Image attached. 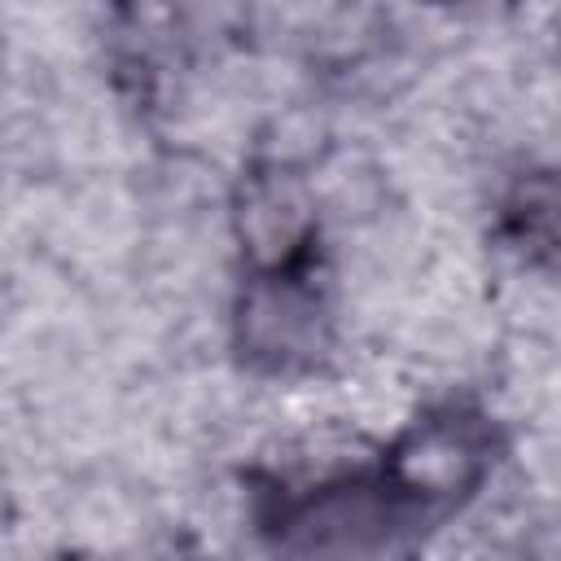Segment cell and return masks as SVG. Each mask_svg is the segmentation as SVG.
Returning a JSON list of instances; mask_svg holds the SVG:
<instances>
[{"instance_id":"cell-1","label":"cell","mask_w":561,"mask_h":561,"mask_svg":"<svg viewBox=\"0 0 561 561\" xmlns=\"http://www.w3.org/2000/svg\"><path fill=\"white\" fill-rule=\"evenodd\" d=\"M478 465H482V451L465 425L430 421L399 451V482L412 495H456V486L478 478Z\"/></svg>"}]
</instances>
